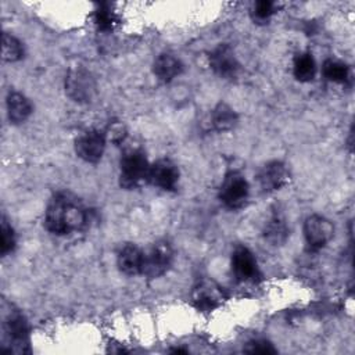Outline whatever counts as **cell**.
Wrapping results in <instances>:
<instances>
[{
    "mask_svg": "<svg viewBox=\"0 0 355 355\" xmlns=\"http://www.w3.org/2000/svg\"><path fill=\"white\" fill-rule=\"evenodd\" d=\"M87 225V209L69 191L55 193L44 211V226L55 236H67Z\"/></svg>",
    "mask_w": 355,
    "mask_h": 355,
    "instance_id": "1",
    "label": "cell"
},
{
    "mask_svg": "<svg viewBox=\"0 0 355 355\" xmlns=\"http://www.w3.org/2000/svg\"><path fill=\"white\" fill-rule=\"evenodd\" d=\"M150 164L146 154L139 148L126 151L119 162V186L130 190L148 179Z\"/></svg>",
    "mask_w": 355,
    "mask_h": 355,
    "instance_id": "2",
    "label": "cell"
},
{
    "mask_svg": "<svg viewBox=\"0 0 355 355\" xmlns=\"http://www.w3.org/2000/svg\"><path fill=\"white\" fill-rule=\"evenodd\" d=\"M65 93L79 104L90 103L97 93V83L90 71L83 67H72L65 75Z\"/></svg>",
    "mask_w": 355,
    "mask_h": 355,
    "instance_id": "3",
    "label": "cell"
},
{
    "mask_svg": "<svg viewBox=\"0 0 355 355\" xmlns=\"http://www.w3.org/2000/svg\"><path fill=\"white\" fill-rule=\"evenodd\" d=\"M219 200L229 209L243 208L250 197V184L247 179L237 171L225 175L219 187Z\"/></svg>",
    "mask_w": 355,
    "mask_h": 355,
    "instance_id": "4",
    "label": "cell"
},
{
    "mask_svg": "<svg viewBox=\"0 0 355 355\" xmlns=\"http://www.w3.org/2000/svg\"><path fill=\"white\" fill-rule=\"evenodd\" d=\"M173 248L168 241L159 240L154 243L143 257L141 275L147 279H157L164 276L172 266Z\"/></svg>",
    "mask_w": 355,
    "mask_h": 355,
    "instance_id": "5",
    "label": "cell"
},
{
    "mask_svg": "<svg viewBox=\"0 0 355 355\" xmlns=\"http://www.w3.org/2000/svg\"><path fill=\"white\" fill-rule=\"evenodd\" d=\"M334 236V225L326 216L313 214L304 222V237L306 245L318 251L323 248Z\"/></svg>",
    "mask_w": 355,
    "mask_h": 355,
    "instance_id": "6",
    "label": "cell"
},
{
    "mask_svg": "<svg viewBox=\"0 0 355 355\" xmlns=\"http://www.w3.org/2000/svg\"><path fill=\"white\" fill-rule=\"evenodd\" d=\"M105 150V135L97 129L82 132L75 140L76 155L90 164L98 162Z\"/></svg>",
    "mask_w": 355,
    "mask_h": 355,
    "instance_id": "7",
    "label": "cell"
},
{
    "mask_svg": "<svg viewBox=\"0 0 355 355\" xmlns=\"http://www.w3.org/2000/svg\"><path fill=\"white\" fill-rule=\"evenodd\" d=\"M4 334L12 352H29V326L19 311H11L4 319Z\"/></svg>",
    "mask_w": 355,
    "mask_h": 355,
    "instance_id": "8",
    "label": "cell"
},
{
    "mask_svg": "<svg viewBox=\"0 0 355 355\" xmlns=\"http://www.w3.org/2000/svg\"><path fill=\"white\" fill-rule=\"evenodd\" d=\"M225 293L219 284L214 280H200L191 291V300L194 306L201 312H211L225 301Z\"/></svg>",
    "mask_w": 355,
    "mask_h": 355,
    "instance_id": "9",
    "label": "cell"
},
{
    "mask_svg": "<svg viewBox=\"0 0 355 355\" xmlns=\"http://www.w3.org/2000/svg\"><path fill=\"white\" fill-rule=\"evenodd\" d=\"M209 67L220 78L223 79H233L239 75L240 72V62L233 51V49L222 43L216 46L211 54H209Z\"/></svg>",
    "mask_w": 355,
    "mask_h": 355,
    "instance_id": "10",
    "label": "cell"
},
{
    "mask_svg": "<svg viewBox=\"0 0 355 355\" xmlns=\"http://www.w3.org/2000/svg\"><path fill=\"white\" fill-rule=\"evenodd\" d=\"M179 168L175 162L168 158H161L150 165L148 182L165 191H172L176 189L179 182Z\"/></svg>",
    "mask_w": 355,
    "mask_h": 355,
    "instance_id": "11",
    "label": "cell"
},
{
    "mask_svg": "<svg viewBox=\"0 0 355 355\" xmlns=\"http://www.w3.org/2000/svg\"><path fill=\"white\" fill-rule=\"evenodd\" d=\"M232 272L239 282H254L259 277L257 259L245 245H237L232 252Z\"/></svg>",
    "mask_w": 355,
    "mask_h": 355,
    "instance_id": "12",
    "label": "cell"
},
{
    "mask_svg": "<svg viewBox=\"0 0 355 355\" xmlns=\"http://www.w3.org/2000/svg\"><path fill=\"white\" fill-rule=\"evenodd\" d=\"M258 183L262 191H276L282 189L290 179L288 169L282 161H269L258 172Z\"/></svg>",
    "mask_w": 355,
    "mask_h": 355,
    "instance_id": "13",
    "label": "cell"
},
{
    "mask_svg": "<svg viewBox=\"0 0 355 355\" xmlns=\"http://www.w3.org/2000/svg\"><path fill=\"white\" fill-rule=\"evenodd\" d=\"M263 239L270 245H282L288 239V225L286 216L280 208H272L268 222L263 226Z\"/></svg>",
    "mask_w": 355,
    "mask_h": 355,
    "instance_id": "14",
    "label": "cell"
},
{
    "mask_svg": "<svg viewBox=\"0 0 355 355\" xmlns=\"http://www.w3.org/2000/svg\"><path fill=\"white\" fill-rule=\"evenodd\" d=\"M144 251L133 243H128L121 247L116 255L118 269L128 276L141 275Z\"/></svg>",
    "mask_w": 355,
    "mask_h": 355,
    "instance_id": "15",
    "label": "cell"
},
{
    "mask_svg": "<svg viewBox=\"0 0 355 355\" xmlns=\"http://www.w3.org/2000/svg\"><path fill=\"white\" fill-rule=\"evenodd\" d=\"M7 115L12 125L24 123L32 114L33 107L31 100L21 92L11 90L6 98Z\"/></svg>",
    "mask_w": 355,
    "mask_h": 355,
    "instance_id": "16",
    "label": "cell"
},
{
    "mask_svg": "<svg viewBox=\"0 0 355 355\" xmlns=\"http://www.w3.org/2000/svg\"><path fill=\"white\" fill-rule=\"evenodd\" d=\"M154 75L164 83L173 80L183 72L182 61L171 53H161L153 64Z\"/></svg>",
    "mask_w": 355,
    "mask_h": 355,
    "instance_id": "17",
    "label": "cell"
},
{
    "mask_svg": "<svg viewBox=\"0 0 355 355\" xmlns=\"http://www.w3.org/2000/svg\"><path fill=\"white\" fill-rule=\"evenodd\" d=\"M239 122L237 112L226 103H218L211 112V123L216 132L232 130Z\"/></svg>",
    "mask_w": 355,
    "mask_h": 355,
    "instance_id": "18",
    "label": "cell"
},
{
    "mask_svg": "<svg viewBox=\"0 0 355 355\" xmlns=\"http://www.w3.org/2000/svg\"><path fill=\"white\" fill-rule=\"evenodd\" d=\"M316 61L308 51L298 53L293 61L294 78L300 82H311L316 75Z\"/></svg>",
    "mask_w": 355,
    "mask_h": 355,
    "instance_id": "19",
    "label": "cell"
},
{
    "mask_svg": "<svg viewBox=\"0 0 355 355\" xmlns=\"http://www.w3.org/2000/svg\"><path fill=\"white\" fill-rule=\"evenodd\" d=\"M323 76L333 83H345L349 78V67L336 58H329L322 67Z\"/></svg>",
    "mask_w": 355,
    "mask_h": 355,
    "instance_id": "20",
    "label": "cell"
},
{
    "mask_svg": "<svg viewBox=\"0 0 355 355\" xmlns=\"http://www.w3.org/2000/svg\"><path fill=\"white\" fill-rule=\"evenodd\" d=\"M25 49L22 42L11 33H3V46H1V55L6 62H17L24 58Z\"/></svg>",
    "mask_w": 355,
    "mask_h": 355,
    "instance_id": "21",
    "label": "cell"
},
{
    "mask_svg": "<svg viewBox=\"0 0 355 355\" xmlns=\"http://www.w3.org/2000/svg\"><path fill=\"white\" fill-rule=\"evenodd\" d=\"M118 19L115 12L108 4H98L94 10V24L100 31H111L116 25Z\"/></svg>",
    "mask_w": 355,
    "mask_h": 355,
    "instance_id": "22",
    "label": "cell"
},
{
    "mask_svg": "<svg viewBox=\"0 0 355 355\" xmlns=\"http://www.w3.org/2000/svg\"><path fill=\"white\" fill-rule=\"evenodd\" d=\"M0 232H1L0 254H1V257H6V255H8L10 252L14 251L15 244H17V239H15V233H14L12 226L8 223V220H7V218L4 215L1 216Z\"/></svg>",
    "mask_w": 355,
    "mask_h": 355,
    "instance_id": "23",
    "label": "cell"
},
{
    "mask_svg": "<svg viewBox=\"0 0 355 355\" xmlns=\"http://www.w3.org/2000/svg\"><path fill=\"white\" fill-rule=\"evenodd\" d=\"M275 3L269 1V0H259L257 3H254L252 11H251V17L255 22L258 24H266L272 15L276 12L275 11Z\"/></svg>",
    "mask_w": 355,
    "mask_h": 355,
    "instance_id": "24",
    "label": "cell"
},
{
    "mask_svg": "<svg viewBox=\"0 0 355 355\" xmlns=\"http://www.w3.org/2000/svg\"><path fill=\"white\" fill-rule=\"evenodd\" d=\"M247 354H276L277 349L273 347V344L265 338H255L247 343V345L243 349Z\"/></svg>",
    "mask_w": 355,
    "mask_h": 355,
    "instance_id": "25",
    "label": "cell"
},
{
    "mask_svg": "<svg viewBox=\"0 0 355 355\" xmlns=\"http://www.w3.org/2000/svg\"><path fill=\"white\" fill-rule=\"evenodd\" d=\"M172 354H187V349H182V348H175L171 351Z\"/></svg>",
    "mask_w": 355,
    "mask_h": 355,
    "instance_id": "26",
    "label": "cell"
}]
</instances>
